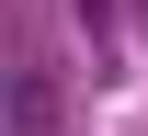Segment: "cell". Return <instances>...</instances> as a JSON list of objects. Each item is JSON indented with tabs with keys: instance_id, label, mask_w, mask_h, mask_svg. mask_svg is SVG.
I'll return each mask as SVG.
<instances>
[{
	"instance_id": "1",
	"label": "cell",
	"mask_w": 148,
	"mask_h": 136,
	"mask_svg": "<svg viewBox=\"0 0 148 136\" xmlns=\"http://www.w3.org/2000/svg\"><path fill=\"white\" fill-rule=\"evenodd\" d=\"M12 125H23V136H46V125H57V91H46V68H23V79H12Z\"/></svg>"
}]
</instances>
